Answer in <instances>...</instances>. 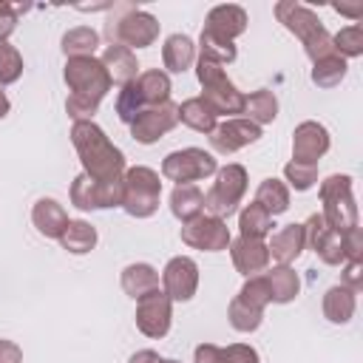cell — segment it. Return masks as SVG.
<instances>
[{
  "mask_svg": "<svg viewBox=\"0 0 363 363\" xmlns=\"http://www.w3.org/2000/svg\"><path fill=\"white\" fill-rule=\"evenodd\" d=\"M247 23H250L247 11L241 6H235V3L213 6L207 11V17H204V28L213 31V34H218V37H227V40L241 37L247 31Z\"/></svg>",
  "mask_w": 363,
  "mask_h": 363,
  "instance_id": "19",
  "label": "cell"
},
{
  "mask_svg": "<svg viewBox=\"0 0 363 363\" xmlns=\"http://www.w3.org/2000/svg\"><path fill=\"white\" fill-rule=\"evenodd\" d=\"M60 48L65 54V60L74 57H94V51L99 48V31H94L91 26H74L62 34Z\"/></svg>",
  "mask_w": 363,
  "mask_h": 363,
  "instance_id": "31",
  "label": "cell"
},
{
  "mask_svg": "<svg viewBox=\"0 0 363 363\" xmlns=\"http://www.w3.org/2000/svg\"><path fill=\"white\" fill-rule=\"evenodd\" d=\"M332 48H335V54H340L343 60L360 57V54H363V26H360V23L343 26L337 34H332Z\"/></svg>",
  "mask_w": 363,
  "mask_h": 363,
  "instance_id": "39",
  "label": "cell"
},
{
  "mask_svg": "<svg viewBox=\"0 0 363 363\" xmlns=\"http://www.w3.org/2000/svg\"><path fill=\"white\" fill-rule=\"evenodd\" d=\"M162 199V179L153 167L136 164L128 167L122 176V210L133 218H150L159 210Z\"/></svg>",
  "mask_w": 363,
  "mask_h": 363,
  "instance_id": "4",
  "label": "cell"
},
{
  "mask_svg": "<svg viewBox=\"0 0 363 363\" xmlns=\"http://www.w3.org/2000/svg\"><path fill=\"white\" fill-rule=\"evenodd\" d=\"M179 122H184L196 133H207L210 136L216 130V125H218V116L201 96H190V99H184L179 105Z\"/></svg>",
  "mask_w": 363,
  "mask_h": 363,
  "instance_id": "28",
  "label": "cell"
},
{
  "mask_svg": "<svg viewBox=\"0 0 363 363\" xmlns=\"http://www.w3.org/2000/svg\"><path fill=\"white\" fill-rule=\"evenodd\" d=\"M9 111H11V102H9V96H6V91H3V85H0V119H6Z\"/></svg>",
  "mask_w": 363,
  "mask_h": 363,
  "instance_id": "52",
  "label": "cell"
},
{
  "mask_svg": "<svg viewBox=\"0 0 363 363\" xmlns=\"http://www.w3.org/2000/svg\"><path fill=\"white\" fill-rule=\"evenodd\" d=\"M28 6H11V3H0V40H9L11 31L17 28V17L26 11Z\"/></svg>",
  "mask_w": 363,
  "mask_h": 363,
  "instance_id": "46",
  "label": "cell"
},
{
  "mask_svg": "<svg viewBox=\"0 0 363 363\" xmlns=\"http://www.w3.org/2000/svg\"><path fill=\"white\" fill-rule=\"evenodd\" d=\"M275 17H278V23L289 34H295L301 40V45H303V51H306V57L312 62H318L320 57L335 54L332 34L326 31V26L320 23V17L309 6L295 3V0H281V3H275Z\"/></svg>",
  "mask_w": 363,
  "mask_h": 363,
  "instance_id": "2",
  "label": "cell"
},
{
  "mask_svg": "<svg viewBox=\"0 0 363 363\" xmlns=\"http://www.w3.org/2000/svg\"><path fill=\"white\" fill-rule=\"evenodd\" d=\"M31 224L37 227L40 235L57 241L68 224V213L57 199H37L31 207Z\"/></svg>",
  "mask_w": 363,
  "mask_h": 363,
  "instance_id": "22",
  "label": "cell"
},
{
  "mask_svg": "<svg viewBox=\"0 0 363 363\" xmlns=\"http://www.w3.org/2000/svg\"><path fill=\"white\" fill-rule=\"evenodd\" d=\"M264 278H267L272 303H292L298 298V292H301V278H298V272L292 267L275 264L272 269H264Z\"/></svg>",
  "mask_w": 363,
  "mask_h": 363,
  "instance_id": "26",
  "label": "cell"
},
{
  "mask_svg": "<svg viewBox=\"0 0 363 363\" xmlns=\"http://www.w3.org/2000/svg\"><path fill=\"white\" fill-rule=\"evenodd\" d=\"M258 207H264L272 218L275 216H281V213H286L289 210V187L281 182V179H275V176H267L261 184H258V190H255V199H252Z\"/></svg>",
  "mask_w": 363,
  "mask_h": 363,
  "instance_id": "32",
  "label": "cell"
},
{
  "mask_svg": "<svg viewBox=\"0 0 363 363\" xmlns=\"http://www.w3.org/2000/svg\"><path fill=\"white\" fill-rule=\"evenodd\" d=\"M329 145H332L329 130H326L320 122L306 119V122H301V125L292 130V162L318 164V159L326 156Z\"/></svg>",
  "mask_w": 363,
  "mask_h": 363,
  "instance_id": "17",
  "label": "cell"
},
{
  "mask_svg": "<svg viewBox=\"0 0 363 363\" xmlns=\"http://www.w3.org/2000/svg\"><path fill=\"white\" fill-rule=\"evenodd\" d=\"M218 363H261V357L250 343H230V346H221Z\"/></svg>",
  "mask_w": 363,
  "mask_h": 363,
  "instance_id": "44",
  "label": "cell"
},
{
  "mask_svg": "<svg viewBox=\"0 0 363 363\" xmlns=\"http://www.w3.org/2000/svg\"><path fill=\"white\" fill-rule=\"evenodd\" d=\"M173 323V301L162 289H150L136 301V329L145 337L162 340Z\"/></svg>",
  "mask_w": 363,
  "mask_h": 363,
  "instance_id": "12",
  "label": "cell"
},
{
  "mask_svg": "<svg viewBox=\"0 0 363 363\" xmlns=\"http://www.w3.org/2000/svg\"><path fill=\"white\" fill-rule=\"evenodd\" d=\"M68 199L79 210H111L122 204V182H96L79 173L68 187Z\"/></svg>",
  "mask_w": 363,
  "mask_h": 363,
  "instance_id": "10",
  "label": "cell"
},
{
  "mask_svg": "<svg viewBox=\"0 0 363 363\" xmlns=\"http://www.w3.org/2000/svg\"><path fill=\"white\" fill-rule=\"evenodd\" d=\"M71 145L79 156L82 173L96 182H122L125 176V153L105 136L96 122H74Z\"/></svg>",
  "mask_w": 363,
  "mask_h": 363,
  "instance_id": "1",
  "label": "cell"
},
{
  "mask_svg": "<svg viewBox=\"0 0 363 363\" xmlns=\"http://www.w3.org/2000/svg\"><path fill=\"white\" fill-rule=\"evenodd\" d=\"M267 250H269V258H275L284 267H289L292 261H298V255L306 250L303 224H295L292 221V224H284L281 230H275L272 238H269V244H267Z\"/></svg>",
  "mask_w": 363,
  "mask_h": 363,
  "instance_id": "20",
  "label": "cell"
},
{
  "mask_svg": "<svg viewBox=\"0 0 363 363\" xmlns=\"http://www.w3.org/2000/svg\"><path fill=\"white\" fill-rule=\"evenodd\" d=\"M320 201L323 210L320 216L326 218V224L337 233L354 230L360 227V216H357V204H354V193H352V176L346 173H332L320 182Z\"/></svg>",
  "mask_w": 363,
  "mask_h": 363,
  "instance_id": "5",
  "label": "cell"
},
{
  "mask_svg": "<svg viewBox=\"0 0 363 363\" xmlns=\"http://www.w3.org/2000/svg\"><path fill=\"white\" fill-rule=\"evenodd\" d=\"M136 85H139V94H142V99H145L147 108L170 102V91H173V85H170V77H167L164 71H159V68L139 71Z\"/></svg>",
  "mask_w": 363,
  "mask_h": 363,
  "instance_id": "30",
  "label": "cell"
},
{
  "mask_svg": "<svg viewBox=\"0 0 363 363\" xmlns=\"http://www.w3.org/2000/svg\"><path fill=\"white\" fill-rule=\"evenodd\" d=\"M162 363H182V360H170V357H167V360H164V357H162Z\"/></svg>",
  "mask_w": 363,
  "mask_h": 363,
  "instance_id": "53",
  "label": "cell"
},
{
  "mask_svg": "<svg viewBox=\"0 0 363 363\" xmlns=\"http://www.w3.org/2000/svg\"><path fill=\"white\" fill-rule=\"evenodd\" d=\"M244 113L250 122H255L258 128L261 125H269L275 116H278V96L269 91V88H258L252 91L247 99H244Z\"/></svg>",
  "mask_w": 363,
  "mask_h": 363,
  "instance_id": "35",
  "label": "cell"
},
{
  "mask_svg": "<svg viewBox=\"0 0 363 363\" xmlns=\"http://www.w3.org/2000/svg\"><path fill=\"white\" fill-rule=\"evenodd\" d=\"M340 286L352 289L354 295L363 289V261H343V272H340Z\"/></svg>",
  "mask_w": 363,
  "mask_h": 363,
  "instance_id": "45",
  "label": "cell"
},
{
  "mask_svg": "<svg viewBox=\"0 0 363 363\" xmlns=\"http://www.w3.org/2000/svg\"><path fill=\"white\" fill-rule=\"evenodd\" d=\"M230 258H233V267L244 275V278H252V275H261L264 269H269V250H267V241H258V238H230Z\"/></svg>",
  "mask_w": 363,
  "mask_h": 363,
  "instance_id": "18",
  "label": "cell"
},
{
  "mask_svg": "<svg viewBox=\"0 0 363 363\" xmlns=\"http://www.w3.org/2000/svg\"><path fill=\"white\" fill-rule=\"evenodd\" d=\"M128 363H162V357H159V352H153V349H139V352L130 354Z\"/></svg>",
  "mask_w": 363,
  "mask_h": 363,
  "instance_id": "51",
  "label": "cell"
},
{
  "mask_svg": "<svg viewBox=\"0 0 363 363\" xmlns=\"http://www.w3.org/2000/svg\"><path fill=\"white\" fill-rule=\"evenodd\" d=\"M230 227L224 218H216L210 213L196 216L193 221L182 224V241L201 252H221L230 247Z\"/></svg>",
  "mask_w": 363,
  "mask_h": 363,
  "instance_id": "11",
  "label": "cell"
},
{
  "mask_svg": "<svg viewBox=\"0 0 363 363\" xmlns=\"http://www.w3.org/2000/svg\"><path fill=\"white\" fill-rule=\"evenodd\" d=\"M303 238H306V247H312L315 255H318L323 264L337 267V264L346 261V252H343V233L332 230L320 213H312V216L303 221Z\"/></svg>",
  "mask_w": 363,
  "mask_h": 363,
  "instance_id": "13",
  "label": "cell"
},
{
  "mask_svg": "<svg viewBox=\"0 0 363 363\" xmlns=\"http://www.w3.org/2000/svg\"><path fill=\"white\" fill-rule=\"evenodd\" d=\"M57 241L71 255H88L96 247L99 235H96V227L94 224H88L82 218H68V224H65V230H62V235Z\"/></svg>",
  "mask_w": 363,
  "mask_h": 363,
  "instance_id": "25",
  "label": "cell"
},
{
  "mask_svg": "<svg viewBox=\"0 0 363 363\" xmlns=\"http://www.w3.org/2000/svg\"><path fill=\"white\" fill-rule=\"evenodd\" d=\"M102 65L108 68V74H111V82H116L119 88L122 85H128V82H133L136 77H139V62H136V54L130 51V48H125V45H119V43H111V45H105V51H102Z\"/></svg>",
  "mask_w": 363,
  "mask_h": 363,
  "instance_id": "21",
  "label": "cell"
},
{
  "mask_svg": "<svg viewBox=\"0 0 363 363\" xmlns=\"http://www.w3.org/2000/svg\"><path fill=\"white\" fill-rule=\"evenodd\" d=\"M284 179L289 182L286 187L303 193L309 187H315L318 182V164H301V162H286L284 164Z\"/></svg>",
  "mask_w": 363,
  "mask_h": 363,
  "instance_id": "42",
  "label": "cell"
},
{
  "mask_svg": "<svg viewBox=\"0 0 363 363\" xmlns=\"http://www.w3.org/2000/svg\"><path fill=\"white\" fill-rule=\"evenodd\" d=\"M346 71H349V62L340 54H329V57H320L318 62H312L309 79L318 88H326L329 91V88H337L346 79Z\"/></svg>",
  "mask_w": 363,
  "mask_h": 363,
  "instance_id": "34",
  "label": "cell"
},
{
  "mask_svg": "<svg viewBox=\"0 0 363 363\" xmlns=\"http://www.w3.org/2000/svg\"><path fill=\"white\" fill-rule=\"evenodd\" d=\"M170 213L184 224L204 213V193L196 184H176L170 193Z\"/></svg>",
  "mask_w": 363,
  "mask_h": 363,
  "instance_id": "29",
  "label": "cell"
},
{
  "mask_svg": "<svg viewBox=\"0 0 363 363\" xmlns=\"http://www.w3.org/2000/svg\"><path fill=\"white\" fill-rule=\"evenodd\" d=\"M247 167L238 162H230L216 170L213 187L204 193V210L216 218H227L238 210L244 193H247Z\"/></svg>",
  "mask_w": 363,
  "mask_h": 363,
  "instance_id": "6",
  "label": "cell"
},
{
  "mask_svg": "<svg viewBox=\"0 0 363 363\" xmlns=\"http://www.w3.org/2000/svg\"><path fill=\"white\" fill-rule=\"evenodd\" d=\"M62 79H65V85H68L71 94L88 96V99H96V102H102V96L113 85L111 82V74H108V68L102 65L99 57H74V60H65Z\"/></svg>",
  "mask_w": 363,
  "mask_h": 363,
  "instance_id": "8",
  "label": "cell"
},
{
  "mask_svg": "<svg viewBox=\"0 0 363 363\" xmlns=\"http://www.w3.org/2000/svg\"><path fill=\"white\" fill-rule=\"evenodd\" d=\"M0 363H23V349L14 340L0 337Z\"/></svg>",
  "mask_w": 363,
  "mask_h": 363,
  "instance_id": "48",
  "label": "cell"
},
{
  "mask_svg": "<svg viewBox=\"0 0 363 363\" xmlns=\"http://www.w3.org/2000/svg\"><path fill=\"white\" fill-rule=\"evenodd\" d=\"M196 77H199V85H201V99L216 111V116L233 119L235 113H244V99H247V94L235 88V82L227 77L224 65L199 57V62H196Z\"/></svg>",
  "mask_w": 363,
  "mask_h": 363,
  "instance_id": "3",
  "label": "cell"
},
{
  "mask_svg": "<svg viewBox=\"0 0 363 363\" xmlns=\"http://www.w3.org/2000/svg\"><path fill=\"white\" fill-rule=\"evenodd\" d=\"M20 77H23V54L9 40H0V85H11Z\"/></svg>",
  "mask_w": 363,
  "mask_h": 363,
  "instance_id": "41",
  "label": "cell"
},
{
  "mask_svg": "<svg viewBox=\"0 0 363 363\" xmlns=\"http://www.w3.org/2000/svg\"><path fill=\"white\" fill-rule=\"evenodd\" d=\"M235 298H238L241 303H247V306H252V309L264 312V309L272 303V298H269V286H267L264 272H261V275L247 278V281H244V286L238 289V295H235Z\"/></svg>",
  "mask_w": 363,
  "mask_h": 363,
  "instance_id": "40",
  "label": "cell"
},
{
  "mask_svg": "<svg viewBox=\"0 0 363 363\" xmlns=\"http://www.w3.org/2000/svg\"><path fill=\"white\" fill-rule=\"evenodd\" d=\"M162 62L170 74H182L196 62V43L187 34H170L162 45Z\"/></svg>",
  "mask_w": 363,
  "mask_h": 363,
  "instance_id": "27",
  "label": "cell"
},
{
  "mask_svg": "<svg viewBox=\"0 0 363 363\" xmlns=\"http://www.w3.org/2000/svg\"><path fill=\"white\" fill-rule=\"evenodd\" d=\"M238 230H241L244 238H258V241H264V238L272 233V216H269L264 207H258L255 201H250V204L238 213Z\"/></svg>",
  "mask_w": 363,
  "mask_h": 363,
  "instance_id": "36",
  "label": "cell"
},
{
  "mask_svg": "<svg viewBox=\"0 0 363 363\" xmlns=\"http://www.w3.org/2000/svg\"><path fill=\"white\" fill-rule=\"evenodd\" d=\"M332 9H335L337 14H346L349 20H360V17H363V3H343V0H340V3H335Z\"/></svg>",
  "mask_w": 363,
  "mask_h": 363,
  "instance_id": "50",
  "label": "cell"
},
{
  "mask_svg": "<svg viewBox=\"0 0 363 363\" xmlns=\"http://www.w3.org/2000/svg\"><path fill=\"white\" fill-rule=\"evenodd\" d=\"M119 284H122V292L133 301H139L142 295H147L150 289H159V272L156 267L145 264V261H136V264H128L119 275Z\"/></svg>",
  "mask_w": 363,
  "mask_h": 363,
  "instance_id": "24",
  "label": "cell"
},
{
  "mask_svg": "<svg viewBox=\"0 0 363 363\" xmlns=\"http://www.w3.org/2000/svg\"><path fill=\"white\" fill-rule=\"evenodd\" d=\"M320 309H323V318L335 326H343L354 318V309H357V298L352 289L335 284L323 292V301H320Z\"/></svg>",
  "mask_w": 363,
  "mask_h": 363,
  "instance_id": "23",
  "label": "cell"
},
{
  "mask_svg": "<svg viewBox=\"0 0 363 363\" xmlns=\"http://www.w3.org/2000/svg\"><path fill=\"white\" fill-rule=\"evenodd\" d=\"M218 170V162L204 147H182L162 159V176L176 184H193Z\"/></svg>",
  "mask_w": 363,
  "mask_h": 363,
  "instance_id": "9",
  "label": "cell"
},
{
  "mask_svg": "<svg viewBox=\"0 0 363 363\" xmlns=\"http://www.w3.org/2000/svg\"><path fill=\"white\" fill-rule=\"evenodd\" d=\"M196 48H199V57H201V60H210V62H218V65H230V62L238 57L233 40L218 37V34H213V31H207V28H201Z\"/></svg>",
  "mask_w": 363,
  "mask_h": 363,
  "instance_id": "33",
  "label": "cell"
},
{
  "mask_svg": "<svg viewBox=\"0 0 363 363\" xmlns=\"http://www.w3.org/2000/svg\"><path fill=\"white\" fill-rule=\"evenodd\" d=\"M145 108H147V105H145V99H142V94H139L136 79L119 88V94H116V116H119V122L130 125Z\"/></svg>",
  "mask_w": 363,
  "mask_h": 363,
  "instance_id": "37",
  "label": "cell"
},
{
  "mask_svg": "<svg viewBox=\"0 0 363 363\" xmlns=\"http://www.w3.org/2000/svg\"><path fill=\"white\" fill-rule=\"evenodd\" d=\"M343 252H346V261H363V233H360V227L343 233Z\"/></svg>",
  "mask_w": 363,
  "mask_h": 363,
  "instance_id": "47",
  "label": "cell"
},
{
  "mask_svg": "<svg viewBox=\"0 0 363 363\" xmlns=\"http://www.w3.org/2000/svg\"><path fill=\"white\" fill-rule=\"evenodd\" d=\"M176 125H179V105L176 102H164V105L145 108L128 128H130V136L139 145H153L164 133H170Z\"/></svg>",
  "mask_w": 363,
  "mask_h": 363,
  "instance_id": "15",
  "label": "cell"
},
{
  "mask_svg": "<svg viewBox=\"0 0 363 363\" xmlns=\"http://www.w3.org/2000/svg\"><path fill=\"white\" fill-rule=\"evenodd\" d=\"M227 320H230V326H233L235 332L250 335V332H255V329L264 323V312H258V309L241 303L238 298H233L230 306H227Z\"/></svg>",
  "mask_w": 363,
  "mask_h": 363,
  "instance_id": "38",
  "label": "cell"
},
{
  "mask_svg": "<svg viewBox=\"0 0 363 363\" xmlns=\"http://www.w3.org/2000/svg\"><path fill=\"white\" fill-rule=\"evenodd\" d=\"M96 111H99V102L96 99L77 96V94H71L65 99V113L71 116V122H94V113Z\"/></svg>",
  "mask_w": 363,
  "mask_h": 363,
  "instance_id": "43",
  "label": "cell"
},
{
  "mask_svg": "<svg viewBox=\"0 0 363 363\" xmlns=\"http://www.w3.org/2000/svg\"><path fill=\"white\" fill-rule=\"evenodd\" d=\"M258 139H261V128L255 122H250L247 116H233L216 125V130L210 133V147L221 156H230L247 145H255Z\"/></svg>",
  "mask_w": 363,
  "mask_h": 363,
  "instance_id": "16",
  "label": "cell"
},
{
  "mask_svg": "<svg viewBox=\"0 0 363 363\" xmlns=\"http://www.w3.org/2000/svg\"><path fill=\"white\" fill-rule=\"evenodd\" d=\"M199 289V264L190 255H176L162 269V292L173 303H187Z\"/></svg>",
  "mask_w": 363,
  "mask_h": 363,
  "instance_id": "14",
  "label": "cell"
},
{
  "mask_svg": "<svg viewBox=\"0 0 363 363\" xmlns=\"http://www.w3.org/2000/svg\"><path fill=\"white\" fill-rule=\"evenodd\" d=\"M119 17L108 23V37L111 43H119L125 48H147L159 40V20L136 6H119Z\"/></svg>",
  "mask_w": 363,
  "mask_h": 363,
  "instance_id": "7",
  "label": "cell"
},
{
  "mask_svg": "<svg viewBox=\"0 0 363 363\" xmlns=\"http://www.w3.org/2000/svg\"><path fill=\"white\" fill-rule=\"evenodd\" d=\"M218 352H221V346H216V343H199L193 352V360L196 363H218Z\"/></svg>",
  "mask_w": 363,
  "mask_h": 363,
  "instance_id": "49",
  "label": "cell"
}]
</instances>
